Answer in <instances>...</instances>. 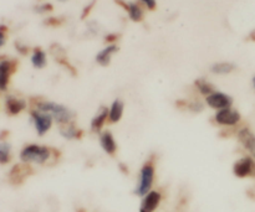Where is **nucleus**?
I'll list each match as a JSON object with an SVG mask.
<instances>
[{
	"label": "nucleus",
	"instance_id": "obj_12",
	"mask_svg": "<svg viewBox=\"0 0 255 212\" xmlns=\"http://www.w3.org/2000/svg\"><path fill=\"white\" fill-rule=\"evenodd\" d=\"M100 144H101V148L104 149V151L109 155H114L117 151V144L115 141L114 136L110 131H105L100 134Z\"/></svg>",
	"mask_w": 255,
	"mask_h": 212
},
{
	"label": "nucleus",
	"instance_id": "obj_28",
	"mask_svg": "<svg viewBox=\"0 0 255 212\" xmlns=\"http://www.w3.org/2000/svg\"><path fill=\"white\" fill-rule=\"evenodd\" d=\"M142 2H143L144 5H146L147 7H148L149 10H154L157 6V1L156 0H141Z\"/></svg>",
	"mask_w": 255,
	"mask_h": 212
},
{
	"label": "nucleus",
	"instance_id": "obj_6",
	"mask_svg": "<svg viewBox=\"0 0 255 212\" xmlns=\"http://www.w3.org/2000/svg\"><path fill=\"white\" fill-rule=\"evenodd\" d=\"M233 173L237 178L244 179L255 175V163L251 156H244L234 163Z\"/></svg>",
	"mask_w": 255,
	"mask_h": 212
},
{
	"label": "nucleus",
	"instance_id": "obj_13",
	"mask_svg": "<svg viewBox=\"0 0 255 212\" xmlns=\"http://www.w3.org/2000/svg\"><path fill=\"white\" fill-rule=\"evenodd\" d=\"M119 50H120L119 46H117L116 44L109 45V46L105 47L104 50H101V51L96 55V62L100 65V66H104V67L109 66V65L111 64L112 56H114Z\"/></svg>",
	"mask_w": 255,
	"mask_h": 212
},
{
	"label": "nucleus",
	"instance_id": "obj_30",
	"mask_svg": "<svg viewBox=\"0 0 255 212\" xmlns=\"http://www.w3.org/2000/svg\"><path fill=\"white\" fill-rule=\"evenodd\" d=\"M5 41H6V37H5V34L1 31V30H0V47L4 46Z\"/></svg>",
	"mask_w": 255,
	"mask_h": 212
},
{
	"label": "nucleus",
	"instance_id": "obj_17",
	"mask_svg": "<svg viewBox=\"0 0 255 212\" xmlns=\"http://www.w3.org/2000/svg\"><path fill=\"white\" fill-rule=\"evenodd\" d=\"M106 121H109V108L107 107H102L99 111V113L92 118L91 121V131L92 132H101L102 127L105 126Z\"/></svg>",
	"mask_w": 255,
	"mask_h": 212
},
{
	"label": "nucleus",
	"instance_id": "obj_27",
	"mask_svg": "<svg viewBox=\"0 0 255 212\" xmlns=\"http://www.w3.org/2000/svg\"><path fill=\"white\" fill-rule=\"evenodd\" d=\"M119 37L120 36L117 34H109L105 36V41L109 42V44L111 45V44H115V41H116V40H119Z\"/></svg>",
	"mask_w": 255,
	"mask_h": 212
},
{
	"label": "nucleus",
	"instance_id": "obj_14",
	"mask_svg": "<svg viewBox=\"0 0 255 212\" xmlns=\"http://www.w3.org/2000/svg\"><path fill=\"white\" fill-rule=\"evenodd\" d=\"M5 107H6L7 113L11 114V116H16V114H19L20 112H22L26 108V102L22 98L10 96L5 101Z\"/></svg>",
	"mask_w": 255,
	"mask_h": 212
},
{
	"label": "nucleus",
	"instance_id": "obj_10",
	"mask_svg": "<svg viewBox=\"0 0 255 212\" xmlns=\"http://www.w3.org/2000/svg\"><path fill=\"white\" fill-rule=\"evenodd\" d=\"M238 139L242 145L255 158V134L249 128H242L238 132Z\"/></svg>",
	"mask_w": 255,
	"mask_h": 212
},
{
	"label": "nucleus",
	"instance_id": "obj_25",
	"mask_svg": "<svg viewBox=\"0 0 255 212\" xmlns=\"http://www.w3.org/2000/svg\"><path fill=\"white\" fill-rule=\"evenodd\" d=\"M95 2H96V0H92V1L90 2V4L87 5L86 7H85L84 11H82V15H81V19H82V20H85L87 16H89L90 12H91V10H92V7L95 6Z\"/></svg>",
	"mask_w": 255,
	"mask_h": 212
},
{
	"label": "nucleus",
	"instance_id": "obj_24",
	"mask_svg": "<svg viewBox=\"0 0 255 212\" xmlns=\"http://www.w3.org/2000/svg\"><path fill=\"white\" fill-rule=\"evenodd\" d=\"M35 10H36L37 12H40V14H42V12H49V11H52L54 10V6H52L51 4H40L37 5L36 7H35Z\"/></svg>",
	"mask_w": 255,
	"mask_h": 212
},
{
	"label": "nucleus",
	"instance_id": "obj_11",
	"mask_svg": "<svg viewBox=\"0 0 255 212\" xmlns=\"http://www.w3.org/2000/svg\"><path fill=\"white\" fill-rule=\"evenodd\" d=\"M117 4L121 5L122 7H125L126 9V11L128 12V16L129 19L132 20V21L134 22H141L143 21L144 19V14H143V10H142V7L139 6L138 4H136V2H125L122 1V0H116Z\"/></svg>",
	"mask_w": 255,
	"mask_h": 212
},
{
	"label": "nucleus",
	"instance_id": "obj_7",
	"mask_svg": "<svg viewBox=\"0 0 255 212\" xmlns=\"http://www.w3.org/2000/svg\"><path fill=\"white\" fill-rule=\"evenodd\" d=\"M206 103L208 104V107H211L212 109L221 111V109H226L232 107V104H233V98H232L231 96H228V94L223 93V92L216 91L206 97Z\"/></svg>",
	"mask_w": 255,
	"mask_h": 212
},
{
	"label": "nucleus",
	"instance_id": "obj_15",
	"mask_svg": "<svg viewBox=\"0 0 255 212\" xmlns=\"http://www.w3.org/2000/svg\"><path fill=\"white\" fill-rule=\"evenodd\" d=\"M125 104L121 99H115L112 104L109 108V122L110 123H117L121 121L122 116H124Z\"/></svg>",
	"mask_w": 255,
	"mask_h": 212
},
{
	"label": "nucleus",
	"instance_id": "obj_22",
	"mask_svg": "<svg viewBox=\"0 0 255 212\" xmlns=\"http://www.w3.org/2000/svg\"><path fill=\"white\" fill-rule=\"evenodd\" d=\"M11 159V145L6 141L0 143V164H7Z\"/></svg>",
	"mask_w": 255,
	"mask_h": 212
},
{
	"label": "nucleus",
	"instance_id": "obj_19",
	"mask_svg": "<svg viewBox=\"0 0 255 212\" xmlns=\"http://www.w3.org/2000/svg\"><path fill=\"white\" fill-rule=\"evenodd\" d=\"M236 70V65L232 62H217L211 67V72L214 74H229Z\"/></svg>",
	"mask_w": 255,
	"mask_h": 212
},
{
	"label": "nucleus",
	"instance_id": "obj_18",
	"mask_svg": "<svg viewBox=\"0 0 255 212\" xmlns=\"http://www.w3.org/2000/svg\"><path fill=\"white\" fill-rule=\"evenodd\" d=\"M46 54L42 51L40 47H35L34 51H32V56H31V64L35 69H44L46 66Z\"/></svg>",
	"mask_w": 255,
	"mask_h": 212
},
{
	"label": "nucleus",
	"instance_id": "obj_23",
	"mask_svg": "<svg viewBox=\"0 0 255 212\" xmlns=\"http://www.w3.org/2000/svg\"><path fill=\"white\" fill-rule=\"evenodd\" d=\"M184 106H186L189 111H193V112H202L204 109L203 104H202V102L199 101H193L191 102V103H186V102H184Z\"/></svg>",
	"mask_w": 255,
	"mask_h": 212
},
{
	"label": "nucleus",
	"instance_id": "obj_3",
	"mask_svg": "<svg viewBox=\"0 0 255 212\" xmlns=\"http://www.w3.org/2000/svg\"><path fill=\"white\" fill-rule=\"evenodd\" d=\"M154 181V166L152 163H146L139 171V183L134 189L137 196H146L151 191Z\"/></svg>",
	"mask_w": 255,
	"mask_h": 212
},
{
	"label": "nucleus",
	"instance_id": "obj_8",
	"mask_svg": "<svg viewBox=\"0 0 255 212\" xmlns=\"http://www.w3.org/2000/svg\"><path fill=\"white\" fill-rule=\"evenodd\" d=\"M17 62L12 60H4L0 62V91H5L9 84L10 76L16 71Z\"/></svg>",
	"mask_w": 255,
	"mask_h": 212
},
{
	"label": "nucleus",
	"instance_id": "obj_21",
	"mask_svg": "<svg viewBox=\"0 0 255 212\" xmlns=\"http://www.w3.org/2000/svg\"><path fill=\"white\" fill-rule=\"evenodd\" d=\"M26 169L27 168H24V166L21 165H15L14 168H12V170L10 171V179H11L12 183H21V180L25 178V175H26V174H25Z\"/></svg>",
	"mask_w": 255,
	"mask_h": 212
},
{
	"label": "nucleus",
	"instance_id": "obj_20",
	"mask_svg": "<svg viewBox=\"0 0 255 212\" xmlns=\"http://www.w3.org/2000/svg\"><path fill=\"white\" fill-rule=\"evenodd\" d=\"M194 86H196L197 91H198L199 93L203 94V96H206V97L217 91L216 87H214L211 82H208L207 79H204V78L196 79V82H194Z\"/></svg>",
	"mask_w": 255,
	"mask_h": 212
},
{
	"label": "nucleus",
	"instance_id": "obj_9",
	"mask_svg": "<svg viewBox=\"0 0 255 212\" xmlns=\"http://www.w3.org/2000/svg\"><path fill=\"white\" fill-rule=\"evenodd\" d=\"M162 195L159 191L151 190L146 196H143L141 206H139V212H154L161 204Z\"/></svg>",
	"mask_w": 255,
	"mask_h": 212
},
{
	"label": "nucleus",
	"instance_id": "obj_5",
	"mask_svg": "<svg viewBox=\"0 0 255 212\" xmlns=\"http://www.w3.org/2000/svg\"><path fill=\"white\" fill-rule=\"evenodd\" d=\"M31 114V119L34 122L35 129H36L37 136L42 137L47 133V132L51 129L52 122H54V118H52L50 114L44 113V112H40L37 109H32L30 112Z\"/></svg>",
	"mask_w": 255,
	"mask_h": 212
},
{
	"label": "nucleus",
	"instance_id": "obj_1",
	"mask_svg": "<svg viewBox=\"0 0 255 212\" xmlns=\"http://www.w3.org/2000/svg\"><path fill=\"white\" fill-rule=\"evenodd\" d=\"M35 109L50 114L54 118V121H56L60 126L71 123V122H74L75 117H76V113L72 109H70L69 107L51 101H39L36 103V108Z\"/></svg>",
	"mask_w": 255,
	"mask_h": 212
},
{
	"label": "nucleus",
	"instance_id": "obj_32",
	"mask_svg": "<svg viewBox=\"0 0 255 212\" xmlns=\"http://www.w3.org/2000/svg\"><path fill=\"white\" fill-rule=\"evenodd\" d=\"M59 1H61V2H65V1H69V0H59Z\"/></svg>",
	"mask_w": 255,
	"mask_h": 212
},
{
	"label": "nucleus",
	"instance_id": "obj_2",
	"mask_svg": "<svg viewBox=\"0 0 255 212\" xmlns=\"http://www.w3.org/2000/svg\"><path fill=\"white\" fill-rule=\"evenodd\" d=\"M51 156V150L47 146L37 145V144H30L26 145L20 153V159L22 163H35V164H45L49 161Z\"/></svg>",
	"mask_w": 255,
	"mask_h": 212
},
{
	"label": "nucleus",
	"instance_id": "obj_4",
	"mask_svg": "<svg viewBox=\"0 0 255 212\" xmlns=\"http://www.w3.org/2000/svg\"><path fill=\"white\" fill-rule=\"evenodd\" d=\"M241 113H239L236 108H233V107L217 111V113L214 114V121H216V123L223 127L237 126V124L241 122Z\"/></svg>",
	"mask_w": 255,
	"mask_h": 212
},
{
	"label": "nucleus",
	"instance_id": "obj_26",
	"mask_svg": "<svg viewBox=\"0 0 255 212\" xmlns=\"http://www.w3.org/2000/svg\"><path fill=\"white\" fill-rule=\"evenodd\" d=\"M45 24L49 25V26H59V25H61V19H59V17H49V19L45 20Z\"/></svg>",
	"mask_w": 255,
	"mask_h": 212
},
{
	"label": "nucleus",
	"instance_id": "obj_29",
	"mask_svg": "<svg viewBox=\"0 0 255 212\" xmlns=\"http://www.w3.org/2000/svg\"><path fill=\"white\" fill-rule=\"evenodd\" d=\"M16 49H17V51H19L20 54H22V55H26L27 52H29V49H27L26 46H21L19 42H16Z\"/></svg>",
	"mask_w": 255,
	"mask_h": 212
},
{
	"label": "nucleus",
	"instance_id": "obj_16",
	"mask_svg": "<svg viewBox=\"0 0 255 212\" xmlns=\"http://www.w3.org/2000/svg\"><path fill=\"white\" fill-rule=\"evenodd\" d=\"M59 131H60V134H61V137H64V138L67 139V141H71V139H80L82 137V134H84L81 129H79L76 126H75L74 122H71V123L61 124Z\"/></svg>",
	"mask_w": 255,
	"mask_h": 212
},
{
	"label": "nucleus",
	"instance_id": "obj_31",
	"mask_svg": "<svg viewBox=\"0 0 255 212\" xmlns=\"http://www.w3.org/2000/svg\"><path fill=\"white\" fill-rule=\"evenodd\" d=\"M253 86H254V88H255V76H254V78H253Z\"/></svg>",
	"mask_w": 255,
	"mask_h": 212
}]
</instances>
